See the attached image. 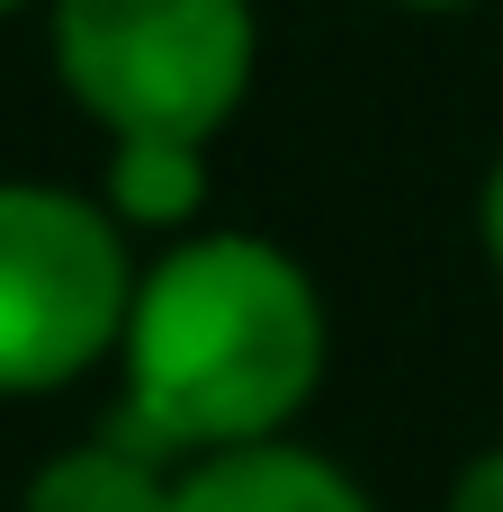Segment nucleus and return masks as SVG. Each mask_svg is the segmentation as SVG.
<instances>
[{"instance_id": "1", "label": "nucleus", "mask_w": 503, "mask_h": 512, "mask_svg": "<svg viewBox=\"0 0 503 512\" xmlns=\"http://www.w3.org/2000/svg\"><path fill=\"white\" fill-rule=\"evenodd\" d=\"M126 405L108 441L144 459H216L270 441L324 369V306L306 270L252 234L180 243L126 306Z\"/></svg>"}, {"instance_id": "2", "label": "nucleus", "mask_w": 503, "mask_h": 512, "mask_svg": "<svg viewBox=\"0 0 503 512\" xmlns=\"http://www.w3.org/2000/svg\"><path fill=\"white\" fill-rule=\"evenodd\" d=\"M63 90L126 144L180 135L207 144L252 81V9L243 0H54Z\"/></svg>"}, {"instance_id": "3", "label": "nucleus", "mask_w": 503, "mask_h": 512, "mask_svg": "<svg viewBox=\"0 0 503 512\" xmlns=\"http://www.w3.org/2000/svg\"><path fill=\"white\" fill-rule=\"evenodd\" d=\"M135 270L117 216L72 189L0 180V396H45L126 342Z\"/></svg>"}, {"instance_id": "4", "label": "nucleus", "mask_w": 503, "mask_h": 512, "mask_svg": "<svg viewBox=\"0 0 503 512\" xmlns=\"http://www.w3.org/2000/svg\"><path fill=\"white\" fill-rule=\"evenodd\" d=\"M171 512H369V504L333 459L288 450V441H243V450L198 459L171 486Z\"/></svg>"}, {"instance_id": "5", "label": "nucleus", "mask_w": 503, "mask_h": 512, "mask_svg": "<svg viewBox=\"0 0 503 512\" xmlns=\"http://www.w3.org/2000/svg\"><path fill=\"white\" fill-rule=\"evenodd\" d=\"M171 486L180 477H162V459H144V450L99 432V441H81V450L36 468L27 512H171Z\"/></svg>"}, {"instance_id": "6", "label": "nucleus", "mask_w": 503, "mask_h": 512, "mask_svg": "<svg viewBox=\"0 0 503 512\" xmlns=\"http://www.w3.org/2000/svg\"><path fill=\"white\" fill-rule=\"evenodd\" d=\"M207 207V153L180 135H126L108 162V216L126 225H189Z\"/></svg>"}, {"instance_id": "7", "label": "nucleus", "mask_w": 503, "mask_h": 512, "mask_svg": "<svg viewBox=\"0 0 503 512\" xmlns=\"http://www.w3.org/2000/svg\"><path fill=\"white\" fill-rule=\"evenodd\" d=\"M450 512H503V450H486V459H477V468L459 477Z\"/></svg>"}, {"instance_id": "8", "label": "nucleus", "mask_w": 503, "mask_h": 512, "mask_svg": "<svg viewBox=\"0 0 503 512\" xmlns=\"http://www.w3.org/2000/svg\"><path fill=\"white\" fill-rule=\"evenodd\" d=\"M486 252L503 261V162H495V180H486Z\"/></svg>"}, {"instance_id": "9", "label": "nucleus", "mask_w": 503, "mask_h": 512, "mask_svg": "<svg viewBox=\"0 0 503 512\" xmlns=\"http://www.w3.org/2000/svg\"><path fill=\"white\" fill-rule=\"evenodd\" d=\"M405 9H468V0H405Z\"/></svg>"}, {"instance_id": "10", "label": "nucleus", "mask_w": 503, "mask_h": 512, "mask_svg": "<svg viewBox=\"0 0 503 512\" xmlns=\"http://www.w3.org/2000/svg\"><path fill=\"white\" fill-rule=\"evenodd\" d=\"M9 9H18V0H0V18H9Z\"/></svg>"}]
</instances>
